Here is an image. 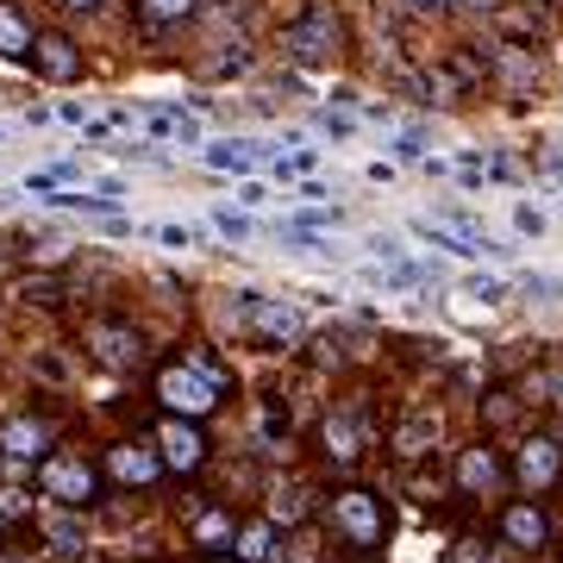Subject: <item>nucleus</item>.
Returning a JSON list of instances; mask_svg holds the SVG:
<instances>
[{
  "instance_id": "obj_8",
  "label": "nucleus",
  "mask_w": 563,
  "mask_h": 563,
  "mask_svg": "<svg viewBox=\"0 0 563 563\" xmlns=\"http://www.w3.org/2000/svg\"><path fill=\"white\" fill-rule=\"evenodd\" d=\"M32 69H38L44 81H76L81 76V51L63 32H38L32 38Z\"/></svg>"
},
{
  "instance_id": "obj_27",
  "label": "nucleus",
  "mask_w": 563,
  "mask_h": 563,
  "mask_svg": "<svg viewBox=\"0 0 563 563\" xmlns=\"http://www.w3.org/2000/svg\"><path fill=\"white\" fill-rule=\"evenodd\" d=\"M514 420V395H495V401H488V426H507Z\"/></svg>"
},
{
  "instance_id": "obj_18",
  "label": "nucleus",
  "mask_w": 563,
  "mask_h": 563,
  "mask_svg": "<svg viewBox=\"0 0 563 563\" xmlns=\"http://www.w3.org/2000/svg\"><path fill=\"white\" fill-rule=\"evenodd\" d=\"M195 7L201 0H139L144 25H181V20H195Z\"/></svg>"
},
{
  "instance_id": "obj_14",
  "label": "nucleus",
  "mask_w": 563,
  "mask_h": 563,
  "mask_svg": "<svg viewBox=\"0 0 563 563\" xmlns=\"http://www.w3.org/2000/svg\"><path fill=\"white\" fill-rule=\"evenodd\" d=\"M257 151H263L257 139H213L201 157H207V169H232V176H244V169L257 163Z\"/></svg>"
},
{
  "instance_id": "obj_24",
  "label": "nucleus",
  "mask_w": 563,
  "mask_h": 563,
  "mask_svg": "<svg viewBox=\"0 0 563 563\" xmlns=\"http://www.w3.org/2000/svg\"><path fill=\"white\" fill-rule=\"evenodd\" d=\"M470 295L495 307V301H507V282H488V276H476V282H470Z\"/></svg>"
},
{
  "instance_id": "obj_13",
  "label": "nucleus",
  "mask_w": 563,
  "mask_h": 563,
  "mask_svg": "<svg viewBox=\"0 0 563 563\" xmlns=\"http://www.w3.org/2000/svg\"><path fill=\"white\" fill-rule=\"evenodd\" d=\"M432 439H439V413L413 407V413L401 420V432H395V451H401V457H426V451H432Z\"/></svg>"
},
{
  "instance_id": "obj_4",
  "label": "nucleus",
  "mask_w": 563,
  "mask_h": 563,
  "mask_svg": "<svg viewBox=\"0 0 563 563\" xmlns=\"http://www.w3.org/2000/svg\"><path fill=\"white\" fill-rule=\"evenodd\" d=\"M332 526H339L351 544H383V501L369 495V488H344L339 501H332Z\"/></svg>"
},
{
  "instance_id": "obj_32",
  "label": "nucleus",
  "mask_w": 563,
  "mask_h": 563,
  "mask_svg": "<svg viewBox=\"0 0 563 563\" xmlns=\"http://www.w3.org/2000/svg\"><path fill=\"white\" fill-rule=\"evenodd\" d=\"M463 7H488V0H463Z\"/></svg>"
},
{
  "instance_id": "obj_29",
  "label": "nucleus",
  "mask_w": 563,
  "mask_h": 563,
  "mask_svg": "<svg viewBox=\"0 0 563 563\" xmlns=\"http://www.w3.org/2000/svg\"><path fill=\"white\" fill-rule=\"evenodd\" d=\"M401 7H413V13H432V7H451V0H401Z\"/></svg>"
},
{
  "instance_id": "obj_31",
  "label": "nucleus",
  "mask_w": 563,
  "mask_h": 563,
  "mask_svg": "<svg viewBox=\"0 0 563 563\" xmlns=\"http://www.w3.org/2000/svg\"><path fill=\"white\" fill-rule=\"evenodd\" d=\"M213 563H244V558H213Z\"/></svg>"
},
{
  "instance_id": "obj_6",
  "label": "nucleus",
  "mask_w": 563,
  "mask_h": 563,
  "mask_svg": "<svg viewBox=\"0 0 563 563\" xmlns=\"http://www.w3.org/2000/svg\"><path fill=\"white\" fill-rule=\"evenodd\" d=\"M157 451H163V470H181V476H195L207 463V439L195 420H181V413H169V420L157 426Z\"/></svg>"
},
{
  "instance_id": "obj_25",
  "label": "nucleus",
  "mask_w": 563,
  "mask_h": 563,
  "mask_svg": "<svg viewBox=\"0 0 563 563\" xmlns=\"http://www.w3.org/2000/svg\"><path fill=\"white\" fill-rule=\"evenodd\" d=\"M51 539H57L63 551H81V532H76V520H57V526H51Z\"/></svg>"
},
{
  "instance_id": "obj_10",
  "label": "nucleus",
  "mask_w": 563,
  "mask_h": 563,
  "mask_svg": "<svg viewBox=\"0 0 563 563\" xmlns=\"http://www.w3.org/2000/svg\"><path fill=\"white\" fill-rule=\"evenodd\" d=\"M0 451H7L13 463H38L44 451H51V426L32 420V413H20V420L0 426Z\"/></svg>"
},
{
  "instance_id": "obj_16",
  "label": "nucleus",
  "mask_w": 563,
  "mask_h": 563,
  "mask_svg": "<svg viewBox=\"0 0 563 563\" xmlns=\"http://www.w3.org/2000/svg\"><path fill=\"white\" fill-rule=\"evenodd\" d=\"M507 539H514V544H526V551H539V544H544V514H539V507H532V501H514V507H507Z\"/></svg>"
},
{
  "instance_id": "obj_28",
  "label": "nucleus",
  "mask_w": 563,
  "mask_h": 563,
  "mask_svg": "<svg viewBox=\"0 0 563 563\" xmlns=\"http://www.w3.org/2000/svg\"><path fill=\"white\" fill-rule=\"evenodd\" d=\"M25 507H32V501H25V495H13V488L0 495V514H7V520H13V514H25Z\"/></svg>"
},
{
  "instance_id": "obj_9",
  "label": "nucleus",
  "mask_w": 563,
  "mask_h": 563,
  "mask_svg": "<svg viewBox=\"0 0 563 563\" xmlns=\"http://www.w3.org/2000/svg\"><path fill=\"white\" fill-rule=\"evenodd\" d=\"M514 476H520L526 488H558V476H563V451L551 439H526V451H520V463H514Z\"/></svg>"
},
{
  "instance_id": "obj_5",
  "label": "nucleus",
  "mask_w": 563,
  "mask_h": 563,
  "mask_svg": "<svg viewBox=\"0 0 563 563\" xmlns=\"http://www.w3.org/2000/svg\"><path fill=\"white\" fill-rule=\"evenodd\" d=\"M81 344H88V351H95L107 369H125V376H132V369L144 363V339L132 332V325H120V320H88Z\"/></svg>"
},
{
  "instance_id": "obj_21",
  "label": "nucleus",
  "mask_w": 563,
  "mask_h": 563,
  "mask_svg": "<svg viewBox=\"0 0 563 563\" xmlns=\"http://www.w3.org/2000/svg\"><path fill=\"white\" fill-rule=\"evenodd\" d=\"M269 544H276V539H269V526H251V532L239 539V558H244V563H269V558H276Z\"/></svg>"
},
{
  "instance_id": "obj_30",
  "label": "nucleus",
  "mask_w": 563,
  "mask_h": 563,
  "mask_svg": "<svg viewBox=\"0 0 563 563\" xmlns=\"http://www.w3.org/2000/svg\"><path fill=\"white\" fill-rule=\"evenodd\" d=\"M57 7H69V13H88V7H101V0H57Z\"/></svg>"
},
{
  "instance_id": "obj_20",
  "label": "nucleus",
  "mask_w": 563,
  "mask_h": 563,
  "mask_svg": "<svg viewBox=\"0 0 563 563\" xmlns=\"http://www.w3.org/2000/svg\"><path fill=\"white\" fill-rule=\"evenodd\" d=\"M220 539H232V514H225V507H213V514H201V520H195V544H220Z\"/></svg>"
},
{
  "instance_id": "obj_12",
  "label": "nucleus",
  "mask_w": 563,
  "mask_h": 563,
  "mask_svg": "<svg viewBox=\"0 0 563 563\" xmlns=\"http://www.w3.org/2000/svg\"><path fill=\"white\" fill-rule=\"evenodd\" d=\"M32 13L20 0H0V57H32Z\"/></svg>"
},
{
  "instance_id": "obj_1",
  "label": "nucleus",
  "mask_w": 563,
  "mask_h": 563,
  "mask_svg": "<svg viewBox=\"0 0 563 563\" xmlns=\"http://www.w3.org/2000/svg\"><path fill=\"white\" fill-rule=\"evenodd\" d=\"M38 495L69 507V514H81V507L101 501V470L81 457V451H44L38 457Z\"/></svg>"
},
{
  "instance_id": "obj_2",
  "label": "nucleus",
  "mask_w": 563,
  "mask_h": 563,
  "mask_svg": "<svg viewBox=\"0 0 563 563\" xmlns=\"http://www.w3.org/2000/svg\"><path fill=\"white\" fill-rule=\"evenodd\" d=\"M282 51H288L295 63H307V69H320V63H332L344 51V20L325 7V0H313V7L301 13V25H288Z\"/></svg>"
},
{
  "instance_id": "obj_19",
  "label": "nucleus",
  "mask_w": 563,
  "mask_h": 563,
  "mask_svg": "<svg viewBox=\"0 0 563 563\" xmlns=\"http://www.w3.org/2000/svg\"><path fill=\"white\" fill-rule=\"evenodd\" d=\"M181 357L195 363V369H201L207 383L220 388V395H232V388H239V383H232V369H225V363H220V357H213V351H207V344H188V351H181Z\"/></svg>"
},
{
  "instance_id": "obj_26",
  "label": "nucleus",
  "mask_w": 563,
  "mask_h": 563,
  "mask_svg": "<svg viewBox=\"0 0 563 563\" xmlns=\"http://www.w3.org/2000/svg\"><path fill=\"white\" fill-rule=\"evenodd\" d=\"M157 239L176 244V251H188V244H195V232H188V225H157Z\"/></svg>"
},
{
  "instance_id": "obj_23",
  "label": "nucleus",
  "mask_w": 563,
  "mask_h": 563,
  "mask_svg": "<svg viewBox=\"0 0 563 563\" xmlns=\"http://www.w3.org/2000/svg\"><path fill=\"white\" fill-rule=\"evenodd\" d=\"M213 225H220L225 239H251V232H257V225L244 220V213H232V207H220V213H213Z\"/></svg>"
},
{
  "instance_id": "obj_22",
  "label": "nucleus",
  "mask_w": 563,
  "mask_h": 563,
  "mask_svg": "<svg viewBox=\"0 0 563 563\" xmlns=\"http://www.w3.org/2000/svg\"><path fill=\"white\" fill-rule=\"evenodd\" d=\"M451 563H495V551H488L483 539H457L451 544Z\"/></svg>"
},
{
  "instance_id": "obj_7",
  "label": "nucleus",
  "mask_w": 563,
  "mask_h": 563,
  "mask_svg": "<svg viewBox=\"0 0 563 563\" xmlns=\"http://www.w3.org/2000/svg\"><path fill=\"white\" fill-rule=\"evenodd\" d=\"M107 476H113V483H125V488H157L163 483V451H151V444H139V439H125V444H113V451H107Z\"/></svg>"
},
{
  "instance_id": "obj_15",
  "label": "nucleus",
  "mask_w": 563,
  "mask_h": 563,
  "mask_svg": "<svg viewBox=\"0 0 563 563\" xmlns=\"http://www.w3.org/2000/svg\"><path fill=\"white\" fill-rule=\"evenodd\" d=\"M357 444H363V432H357L351 413H325V457L332 463H357Z\"/></svg>"
},
{
  "instance_id": "obj_3",
  "label": "nucleus",
  "mask_w": 563,
  "mask_h": 563,
  "mask_svg": "<svg viewBox=\"0 0 563 563\" xmlns=\"http://www.w3.org/2000/svg\"><path fill=\"white\" fill-rule=\"evenodd\" d=\"M157 401L169 407V413H181V420H207V413L220 407V388H213L195 363L181 357V363H169V369L157 376Z\"/></svg>"
},
{
  "instance_id": "obj_17",
  "label": "nucleus",
  "mask_w": 563,
  "mask_h": 563,
  "mask_svg": "<svg viewBox=\"0 0 563 563\" xmlns=\"http://www.w3.org/2000/svg\"><path fill=\"white\" fill-rule=\"evenodd\" d=\"M51 207H63V213H95V220L120 213V201H113V195H81V188H57V195H51Z\"/></svg>"
},
{
  "instance_id": "obj_11",
  "label": "nucleus",
  "mask_w": 563,
  "mask_h": 563,
  "mask_svg": "<svg viewBox=\"0 0 563 563\" xmlns=\"http://www.w3.org/2000/svg\"><path fill=\"white\" fill-rule=\"evenodd\" d=\"M501 483H507V470H501V457H495L488 444L463 451V463H457V488L463 495H495Z\"/></svg>"
}]
</instances>
